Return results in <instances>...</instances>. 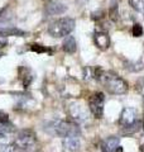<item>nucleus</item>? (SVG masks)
Returning <instances> with one entry per match:
<instances>
[{"mask_svg": "<svg viewBox=\"0 0 144 152\" xmlns=\"http://www.w3.org/2000/svg\"><path fill=\"white\" fill-rule=\"evenodd\" d=\"M0 36L4 37H9V36H14V37H24L25 36V32L19 29L17 27L13 26H5V27H0Z\"/></svg>", "mask_w": 144, "mask_h": 152, "instance_id": "obj_12", "label": "nucleus"}, {"mask_svg": "<svg viewBox=\"0 0 144 152\" xmlns=\"http://www.w3.org/2000/svg\"><path fill=\"white\" fill-rule=\"evenodd\" d=\"M76 23L72 18L65 17L60 18L57 20L52 22L48 26V34L55 37V38H61V37H67L70 36V33L75 29Z\"/></svg>", "mask_w": 144, "mask_h": 152, "instance_id": "obj_3", "label": "nucleus"}, {"mask_svg": "<svg viewBox=\"0 0 144 152\" xmlns=\"http://www.w3.org/2000/svg\"><path fill=\"white\" fill-rule=\"evenodd\" d=\"M14 146L20 151L32 150L36 146V137L31 131H20L14 140Z\"/></svg>", "mask_w": 144, "mask_h": 152, "instance_id": "obj_4", "label": "nucleus"}, {"mask_svg": "<svg viewBox=\"0 0 144 152\" xmlns=\"http://www.w3.org/2000/svg\"><path fill=\"white\" fill-rule=\"evenodd\" d=\"M44 131L47 133H49L52 136L57 137H79L80 136V128L77 124L67 121H52L49 123H47V126L44 127Z\"/></svg>", "mask_w": 144, "mask_h": 152, "instance_id": "obj_1", "label": "nucleus"}, {"mask_svg": "<svg viewBox=\"0 0 144 152\" xmlns=\"http://www.w3.org/2000/svg\"><path fill=\"white\" fill-rule=\"evenodd\" d=\"M138 113L134 108H125L120 114V119H119V124L121 128H125L134 124L135 122H138Z\"/></svg>", "mask_w": 144, "mask_h": 152, "instance_id": "obj_6", "label": "nucleus"}, {"mask_svg": "<svg viewBox=\"0 0 144 152\" xmlns=\"http://www.w3.org/2000/svg\"><path fill=\"white\" fill-rule=\"evenodd\" d=\"M31 51L36 52V53H47V52H49V53H51L49 48H47V47L42 46V45H37V43L31 45Z\"/></svg>", "mask_w": 144, "mask_h": 152, "instance_id": "obj_18", "label": "nucleus"}, {"mask_svg": "<svg viewBox=\"0 0 144 152\" xmlns=\"http://www.w3.org/2000/svg\"><path fill=\"white\" fill-rule=\"evenodd\" d=\"M115 152H123V147H118V148H116V151H115Z\"/></svg>", "mask_w": 144, "mask_h": 152, "instance_id": "obj_25", "label": "nucleus"}, {"mask_svg": "<svg viewBox=\"0 0 144 152\" xmlns=\"http://www.w3.org/2000/svg\"><path fill=\"white\" fill-rule=\"evenodd\" d=\"M95 45L101 51H106L110 47V37L106 32H96L94 36Z\"/></svg>", "mask_w": 144, "mask_h": 152, "instance_id": "obj_8", "label": "nucleus"}, {"mask_svg": "<svg viewBox=\"0 0 144 152\" xmlns=\"http://www.w3.org/2000/svg\"><path fill=\"white\" fill-rule=\"evenodd\" d=\"M99 81L103 83L105 89L108 90V93L114 95L125 94L129 89V85L125 80L121 79L118 74L113 72V71H104L101 79Z\"/></svg>", "mask_w": 144, "mask_h": 152, "instance_id": "obj_2", "label": "nucleus"}, {"mask_svg": "<svg viewBox=\"0 0 144 152\" xmlns=\"http://www.w3.org/2000/svg\"><path fill=\"white\" fill-rule=\"evenodd\" d=\"M9 122V115L4 112H0V123H8Z\"/></svg>", "mask_w": 144, "mask_h": 152, "instance_id": "obj_23", "label": "nucleus"}, {"mask_svg": "<svg viewBox=\"0 0 144 152\" xmlns=\"http://www.w3.org/2000/svg\"><path fill=\"white\" fill-rule=\"evenodd\" d=\"M109 18L111 19L113 22H116L119 19V9H118V4L113 3L109 8Z\"/></svg>", "mask_w": 144, "mask_h": 152, "instance_id": "obj_16", "label": "nucleus"}, {"mask_svg": "<svg viewBox=\"0 0 144 152\" xmlns=\"http://www.w3.org/2000/svg\"><path fill=\"white\" fill-rule=\"evenodd\" d=\"M104 103H105V95L103 93H94L89 98V109L94 114L95 118H103L104 115Z\"/></svg>", "mask_w": 144, "mask_h": 152, "instance_id": "obj_5", "label": "nucleus"}, {"mask_svg": "<svg viewBox=\"0 0 144 152\" xmlns=\"http://www.w3.org/2000/svg\"><path fill=\"white\" fill-rule=\"evenodd\" d=\"M67 10V5L62 4L60 1H52L49 4H47V7L44 9V12L48 17L52 15H60V14H63Z\"/></svg>", "mask_w": 144, "mask_h": 152, "instance_id": "obj_7", "label": "nucleus"}, {"mask_svg": "<svg viewBox=\"0 0 144 152\" xmlns=\"http://www.w3.org/2000/svg\"><path fill=\"white\" fill-rule=\"evenodd\" d=\"M62 146L67 152H77L81 147V142L79 137H66L62 141Z\"/></svg>", "mask_w": 144, "mask_h": 152, "instance_id": "obj_9", "label": "nucleus"}, {"mask_svg": "<svg viewBox=\"0 0 144 152\" xmlns=\"http://www.w3.org/2000/svg\"><path fill=\"white\" fill-rule=\"evenodd\" d=\"M70 115L76 122H82L86 119V112L84 110L82 107L77 105V104H73L70 107Z\"/></svg>", "mask_w": 144, "mask_h": 152, "instance_id": "obj_11", "label": "nucleus"}, {"mask_svg": "<svg viewBox=\"0 0 144 152\" xmlns=\"http://www.w3.org/2000/svg\"><path fill=\"white\" fill-rule=\"evenodd\" d=\"M132 8H134L138 12L144 10V0H129Z\"/></svg>", "mask_w": 144, "mask_h": 152, "instance_id": "obj_19", "label": "nucleus"}, {"mask_svg": "<svg viewBox=\"0 0 144 152\" xmlns=\"http://www.w3.org/2000/svg\"><path fill=\"white\" fill-rule=\"evenodd\" d=\"M0 152H14V147L10 145H0Z\"/></svg>", "mask_w": 144, "mask_h": 152, "instance_id": "obj_22", "label": "nucleus"}, {"mask_svg": "<svg viewBox=\"0 0 144 152\" xmlns=\"http://www.w3.org/2000/svg\"><path fill=\"white\" fill-rule=\"evenodd\" d=\"M142 126H143V129H144V115H143V119H142Z\"/></svg>", "mask_w": 144, "mask_h": 152, "instance_id": "obj_28", "label": "nucleus"}, {"mask_svg": "<svg viewBox=\"0 0 144 152\" xmlns=\"http://www.w3.org/2000/svg\"><path fill=\"white\" fill-rule=\"evenodd\" d=\"M62 48L66 53H75L76 50H77V43H76V39L72 36H67L63 39V43H62Z\"/></svg>", "mask_w": 144, "mask_h": 152, "instance_id": "obj_13", "label": "nucleus"}, {"mask_svg": "<svg viewBox=\"0 0 144 152\" xmlns=\"http://www.w3.org/2000/svg\"><path fill=\"white\" fill-rule=\"evenodd\" d=\"M105 148L108 150V152H115L116 151V148L120 146V138L119 137H109V138L105 141Z\"/></svg>", "mask_w": 144, "mask_h": 152, "instance_id": "obj_14", "label": "nucleus"}, {"mask_svg": "<svg viewBox=\"0 0 144 152\" xmlns=\"http://www.w3.org/2000/svg\"><path fill=\"white\" fill-rule=\"evenodd\" d=\"M19 152H28V151H19Z\"/></svg>", "mask_w": 144, "mask_h": 152, "instance_id": "obj_30", "label": "nucleus"}, {"mask_svg": "<svg viewBox=\"0 0 144 152\" xmlns=\"http://www.w3.org/2000/svg\"><path fill=\"white\" fill-rule=\"evenodd\" d=\"M7 45H8V39H7V37L0 36V47H5Z\"/></svg>", "mask_w": 144, "mask_h": 152, "instance_id": "obj_24", "label": "nucleus"}, {"mask_svg": "<svg viewBox=\"0 0 144 152\" xmlns=\"http://www.w3.org/2000/svg\"><path fill=\"white\" fill-rule=\"evenodd\" d=\"M19 79H20V81H22V85L27 89L32 84L34 76H33V72L29 67L22 66V67H19Z\"/></svg>", "mask_w": 144, "mask_h": 152, "instance_id": "obj_10", "label": "nucleus"}, {"mask_svg": "<svg viewBox=\"0 0 144 152\" xmlns=\"http://www.w3.org/2000/svg\"><path fill=\"white\" fill-rule=\"evenodd\" d=\"M144 33V29L142 24H139V23H135V24L133 26V29H132V34L133 37H142Z\"/></svg>", "mask_w": 144, "mask_h": 152, "instance_id": "obj_20", "label": "nucleus"}, {"mask_svg": "<svg viewBox=\"0 0 144 152\" xmlns=\"http://www.w3.org/2000/svg\"><path fill=\"white\" fill-rule=\"evenodd\" d=\"M3 56H4V52H3L1 50H0V57H3Z\"/></svg>", "mask_w": 144, "mask_h": 152, "instance_id": "obj_29", "label": "nucleus"}, {"mask_svg": "<svg viewBox=\"0 0 144 152\" xmlns=\"http://www.w3.org/2000/svg\"><path fill=\"white\" fill-rule=\"evenodd\" d=\"M101 150H103V152H108V150L105 148V146H104V145H103V147H101Z\"/></svg>", "mask_w": 144, "mask_h": 152, "instance_id": "obj_27", "label": "nucleus"}, {"mask_svg": "<svg viewBox=\"0 0 144 152\" xmlns=\"http://www.w3.org/2000/svg\"><path fill=\"white\" fill-rule=\"evenodd\" d=\"M13 19V12L9 7H5L0 12V23H7V22H10Z\"/></svg>", "mask_w": 144, "mask_h": 152, "instance_id": "obj_15", "label": "nucleus"}, {"mask_svg": "<svg viewBox=\"0 0 144 152\" xmlns=\"http://www.w3.org/2000/svg\"><path fill=\"white\" fill-rule=\"evenodd\" d=\"M140 152H144V143L140 145Z\"/></svg>", "mask_w": 144, "mask_h": 152, "instance_id": "obj_26", "label": "nucleus"}, {"mask_svg": "<svg viewBox=\"0 0 144 152\" xmlns=\"http://www.w3.org/2000/svg\"><path fill=\"white\" fill-rule=\"evenodd\" d=\"M125 69L129 70V71H133V72H138V71H142L144 69L143 64L140 62V61H135V62H127V66Z\"/></svg>", "mask_w": 144, "mask_h": 152, "instance_id": "obj_17", "label": "nucleus"}, {"mask_svg": "<svg viewBox=\"0 0 144 152\" xmlns=\"http://www.w3.org/2000/svg\"><path fill=\"white\" fill-rule=\"evenodd\" d=\"M135 90L144 98V77H140L135 83Z\"/></svg>", "mask_w": 144, "mask_h": 152, "instance_id": "obj_21", "label": "nucleus"}]
</instances>
